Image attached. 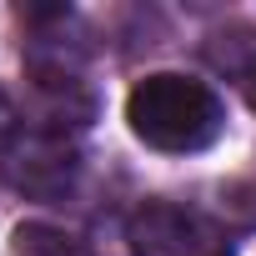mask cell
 Instances as JSON below:
<instances>
[{
    "label": "cell",
    "instance_id": "1",
    "mask_svg": "<svg viewBox=\"0 0 256 256\" xmlns=\"http://www.w3.org/2000/svg\"><path fill=\"white\" fill-rule=\"evenodd\" d=\"M126 120H131L141 146L166 151V156H191V151H206L221 141L226 106L206 80L181 76V70H156L131 90Z\"/></svg>",
    "mask_w": 256,
    "mask_h": 256
},
{
    "label": "cell",
    "instance_id": "5",
    "mask_svg": "<svg viewBox=\"0 0 256 256\" xmlns=\"http://www.w3.org/2000/svg\"><path fill=\"white\" fill-rule=\"evenodd\" d=\"M20 136H26V120H20V110H16V100L0 90V166H6V156L20 146Z\"/></svg>",
    "mask_w": 256,
    "mask_h": 256
},
{
    "label": "cell",
    "instance_id": "3",
    "mask_svg": "<svg viewBox=\"0 0 256 256\" xmlns=\"http://www.w3.org/2000/svg\"><path fill=\"white\" fill-rule=\"evenodd\" d=\"M6 171L20 191H30V196H60L70 181H76V151L56 136V131H26L20 136V146L6 156Z\"/></svg>",
    "mask_w": 256,
    "mask_h": 256
},
{
    "label": "cell",
    "instance_id": "2",
    "mask_svg": "<svg viewBox=\"0 0 256 256\" xmlns=\"http://www.w3.org/2000/svg\"><path fill=\"white\" fill-rule=\"evenodd\" d=\"M126 241L136 256H236L231 236L211 216L171 201H146L126 226Z\"/></svg>",
    "mask_w": 256,
    "mask_h": 256
},
{
    "label": "cell",
    "instance_id": "6",
    "mask_svg": "<svg viewBox=\"0 0 256 256\" xmlns=\"http://www.w3.org/2000/svg\"><path fill=\"white\" fill-rule=\"evenodd\" d=\"M241 90H246V106L256 110V60H251V66L241 70Z\"/></svg>",
    "mask_w": 256,
    "mask_h": 256
},
{
    "label": "cell",
    "instance_id": "4",
    "mask_svg": "<svg viewBox=\"0 0 256 256\" xmlns=\"http://www.w3.org/2000/svg\"><path fill=\"white\" fill-rule=\"evenodd\" d=\"M10 246H16V256H90V246L76 231H60L50 221H20Z\"/></svg>",
    "mask_w": 256,
    "mask_h": 256
}]
</instances>
